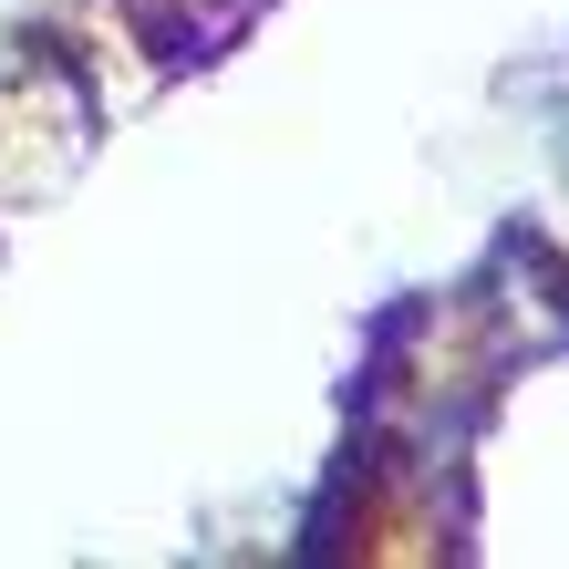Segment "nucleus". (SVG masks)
<instances>
[{
  "mask_svg": "<svg viewBox=\"0 0 569 569\" xmlns=\"http://www.w3.org/2000/svg\"><path fill=\"white\" fill-rule=\"evenodd\" d=\"M549 156H559V177H569V104H549Z\"/></svg>",
  "mask_w": 569,
  "mask_h": 569,
  "instance_id": "1",
  "label": "nucleus"
}]
</instances>
